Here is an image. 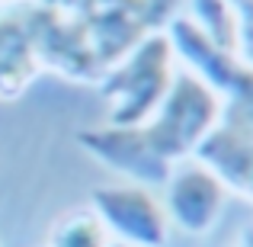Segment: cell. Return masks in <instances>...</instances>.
I'll return each mask as SVG.
<instances>
[{"instance_id": "cell-1", "label": "cell", "mask_w": 253, "mask_h": 247, "mask_svg": "<svg viewBox=\"0 0 253 247\" xmlns=\"http://www.w3.org/2000/svg\"><path fill=\"white\" fill-rule=\"evenodd\" d=\"M173 49L167 32H151L128 49L99 81V93L109 103V125H141L161 106L173 84Z\"/></svg>"}, {"instance_id": "cell-2", "label": "cell", "mask_w": 253, "mask_h": 247, "mask_svg": "<svg viewBox=\"0 0 253 247\" xmlns=\"http://www.w3.org/2000/svg\"><path fill=\"white\" fill-rule=\"evenodd\" d=\"M221 109H224L221 97L183 68L173 74L170 90L164 93L161 106L151 112L148 122H141V129L151 148L164 161L179 164L196 154L202 138L221 119Z\"/></svg>"}, {"instance_id": "cell-3", "label": "cell", "mask_w": 253, "mask_h": 247, "mask_svg": "<svg viewBox=\"0 0 253 247\" xmlns=\"http://www.w3.org/2000/svg\"><path fill=\"white\" fill-rule=\"evenodd\" d=\"M90 209L119 244L167 247L170 241V218L164 212L161 196L148 186L128 183V180L96 183L90 190Z\"/></svg>"}, {"instance_id": "cell-4", "label": "cell", "mask_w": 253, "mask_h": 247, "mask_svg": "<svg viewBox=\"0 0 253 247\" xmlns=\"http://www.w3.org/2000/svg\"><path fill=\"white\" fill-rule=\"evenodd\" d=\"M161 190H164L161 202L170 218V228L183 231L189 238L211 235L218 228V222H221L224 209H228V199H231L224 183L205 164H199L196 157L173 164L167 183Z\"/></svg>"}, {"instance_id": "cell-5", "label": "cell", "mask_w": 253, "mask_h": 247, "mask_svg": "<svg viewBox=\"0 0 253 247\" xmlns=\"http://www.w3.org/2000/svg\"><path fill=\"white\" fill-rule=\"evenodd\" d=\"M77 145L103 167L122 173L128 183L148 186V190H157V186L167 183L173 164L164 161L151 142L144 138L141 125H86V129H77Z\"/></svg>"}, {"instance_id": "cell-6", "label": "cell", "mask_w": 253, "mask_h": 247, "mask_svg": "<svg viewBox=\"0 0 253 247\" xmlns=\"http://www.w3.org/2000/svg\"><path fill=\"white\" fill-rule=\"evenodd\" d=\"M199 164H205L224 190L253 202V116L234 106H224L215 129L196 148Z\"/></svg>"}, {"instance_id": "cell-7", "label": "cell", "mask_w": 253, "mask_h": 247, "mask_svg": "<svg viewBox=\"0 0 253 247\" xmlns=\"http://www.w3.org/2000/svg\"><path fill=\"white\" fill-rule=\"evenodd\" d=\"M42 74L36 42V0L0 6V99H16Z\"/></svg>"}, {"instance_id": "cell-8", "label": "cell", "mask_w": 253, "mask_h": 247, "mask_svg": "<svg viewBox=\"0 0 253 247\" xmlns=\"http://www.w3.org/2000/svg\"><path fill=\"white\" fill-rule=\"evenodd\" d=\"M112 238L96 218V212L86 209H71L51 222L45 247H109Z\"/></svg>"}, {"instance_id": "cell-9", "label": "cell", "mask_w": 253, "mask_h": 247, "mask_svg": "<svg viewBox=\"0 0 253 247\" xmlns=\"http://www.w3.org/2000/svg\"><path fill=\"white\" fill-rule=\"evenodd\" d=\"M189 19L221 49L237 51V23L228 0H189Z\"/></svg>"}, {"instance_id": "cell-10", "label": "cell", "mask_w": 253, "mask_h": 247, "mask_svg": "<svg viewBox=\"0 0 253 247\" xmlns=\"http://www.w3.org/2000/svg\"><path fill=\"white\" fill-rule=\"evenodd\" d=\"M234 247H253V222H250V225H244V228H241V235H237Z\"/></svg>"}, {"instance_id": "cell-11", "label": "cell", "mask_w": 253, "mask_h": 247, "mask_svg": "<svg viewBox=\"0 0 253 247\" xmlns=\"http://www.w3.org/2000/svg\"><path fill=\"white\" fill-rule=\"evenodd\" d=\"M51 3H64V6H74L77 0H51Z\"/></svg>"}, {"instance_id": "cell-12", "label": "cell", "mask_w": 253, "mask_h": 247, "mask_svg": "<svg viewBox=\"0 0 253 247\" xmlns=\"http://www.w3.org/2000/svg\"><path fill=\"white\" fill-rule=\"evenodd\" d=\"M109 247H128V244H119V241H112V244H109Z\"/></svg>"}]
</instances>
